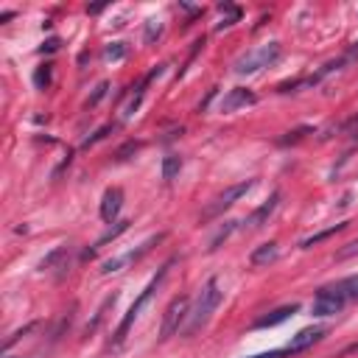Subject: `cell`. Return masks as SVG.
Returning a JSON list of instances; mask_svg holds the SVG:
<instances>
[{
	"label": "cell",
	"mask_w": 358,
	"mask_h": 358,
	"mask_svg": "<svg viewBox=\"0 0 358 358\" xmlns=\"http://www.w3.org/2000/svg\"><path fill=\"white\" fill-rule=\"evenodd\" d=\"M221 297H224V291H221V286H219V280L216 277H210L205 286H202V291H199V297H196V302H194V308H191V313H188V322H185V336H196L208 322H210V316L216 313V308L221 305Z\"/></svg>",
	"instance_id": "1"
},
{
	"label": "cell",
	"mask_w": 358,
	"mask_h": 358,
	"mask_svg": "<svg viewBox=\"0 0 358 358\" xmlns=\"http://www.w3.org/2000/svg\"><path fill=\"white\" fill-rule=\"evenodd\" d=\"M168 269H171V260H168V263H165V266H162V269H159V272H157V274H154V277L148 280V286H146V288L140 291V297H137V299L132 302V308L126 311V316H123V322H120V325H118V330H115V341H112L115 347H120V344H123V338H126V333H129V327L134 325V319L140 316V311H143V305H146V302L151 299V294H154V291L159 288V283L165 280V274H168Z\"/></svg>",
	"instance_id": "2"
},
{
	"label": "cell",
	"mask_w": 358,
	"mask_h": 358,
	"mask_svg": "<svg viewBox=\"0 0 358 358\" xmlns=\"http://www.w3.org/2000/svg\"><path fill=\"white\" fill-rule=\"evenodd\" d=\"M280 54H283V51H280L277 42H266V45L249 51L247 56H241V59L235 62V73H238V76H252V73H258V70L274 65V62L280 59Z\"/></svg>",
	"instance_id": "3"
},
{
	"label": "cell",
	"mask_w": 358,
	"mask_h": 358,
	"mask_svg": "<svg viewBox=\"0 0 358 358\" xmlns=\"http://www.w3.org/2000/svg\"><path fill=\"white\" fill-rule=\"evenodd\" d=\"M347 305V297L338 291V286L333 283V286H325V288H319L316 291V297H313V316H336V313H341V308Z\"/></svg>",
	"instance_id": "4"
},
{
	"label": "cell",
	"mask_w": 358,
	"mask_h": 358,
	"mask_svg": "<svg viewBox=\"0 0 358 358\" xmlns=\"http://www.w3.org/2000/svg\"><path fill=\"white\" fill-rule=\"evenodd\" d=\"M188 313H191V305H188V299L185 297H176L168 308H165V313H162V327H159V338L165 341V338H171L179 327H182L185 322H188Z\"/></svg>",
	"instance_id": "5"
},
{
	"label": "cell",
	"mask_w": 358,
	"mask_h": 358,
	"mask_svg": "<svg viewBox=\"0 0 358 358\" xmlns=\"http://www.w3.org/2000/svg\"><path fill=\"white\" fill-rule=\"evenodd\" d=\"M252 188V179H247V182H238V185H233V188H227L221 196H216L213 199V205H208V210L202 213V221H210V219H216V216H221L224 210H230L247 191Z\"/></svg>",
	"instance_id": "6"
},
{
	"label": "cell",
	"mask_w": 358,
	"mask_h": 358,
	"mask_svg": "<svg viewBox=\"0 0 358 358\" xmlns=\"http://www.w3.org/2000/svg\"><path fill=\"white\" fill-rule=\"evenodd\" d=\"M159 241H162V235H154V238H148V241H146V244H143V247H140L137 252L132 249V252H126V255H120V258H112V260H104V263H101V272H104V274H112V272H120L123 266H129V263H134V260H140V258H143V255H146V252H148V249H151L154 244H159Z\"/></svg>",
	"instance_id": "7"
},
{
	"label": "cell",
	"mask_w": 358,
	"mask_h": 358,
	"mask_svg": "<svg viewBox=\"0 0 358 358\" xmlns=\"http://www.w3.org/2000/svg\"><path fill=\"white\" fill-rule=\"evenodd\" d=\"M322 336H325V327H305V330H299L297 336H291V341H288L283 350H286V355L305 352L308 347H313L316 341H322Z\"/></svg>",
	"instance_id": "8"
},
{
	"label": "cell",
	"mask_w": 358,
	"mask_h": 358,
	"mask_svg": "<svg viewBox=\"0 0 358 358\" xmlns=\"http://www.w3.org/2000/svg\"><path fill=\"white\" fill-rule=\"evenodd\" d=\"M120 208H123V191H120V188L104 191V196H101V219H104L107 224H112V221L118 219Z\"/></svg>",
	"instance_id": "9"
},
{
	"label": "cell",
	"mask_w": 358,
	"mask_h": 358,
	"mask_svg": "<svg viewBox=\"0 0 358 358\" xmlns=\"http://www.w3.org/2000/svg\"><path fill=\"white\" fill-rule=\"evenodd\" d=\"M255 101H258V95H255L252 90L235 87V90H230V93L224 95V101H221V112H235V109H241V107H252Z\"/></svg>",
	"instance_id": "10"
},
{
	"label": "cell",
	"mask_w": 358,
	"mask_h": 358,
	"mask_svg": "<svg viewBox=\"0 0 358 358\" xmlns=\"http://www.w3.org/2000/svg\"><path fill=\"white\" fill-rule=\"evenodd\" d=\"M277 205H280V194H272V199L263 202V205L247 219V227H249V230H260L263 224H269V219H272V213L277 210Z\"/></svg>",
	"instance_id": "11"
},
{
	"label": "cell",
	"mask_w": 358,
	"mask_h": 358,
	"mask_svg": "<svg viewBox=\"0 0 358 358\" xmlns=\"http://www.w3.org/2000/svg\"><path fill=\"white\" fill-rule=\"evenodd\" d=\"M280 258V247L274 244V241H269V244H260L252 255H249V263L255 266V269H260V266H269V263H274Z\"/></svg>",
	"instance_id": "12"
},
{
	"label": "cell",
	"mask_w": 358,
	"mask_h": 358,
	"mask_svg": "<svg viewBox=\"0 0 358 358\" xmlns=\"http://www.w3.org/2000/svg\"><path fill=\"white\" fill-rule=\"evenodd\" d=\"M297 311H299V305H286V308H277L272 316H263V319H258V322H255V327H274V325L286 322L288 316H294Z\"/></svg>",
	"instance_id": "13"
},
{
	"label": "cell",
	"mask_w": 358,
	"mask_h": 358,
	"mask_svg": "<svg viewBox=\"0 0 358 358\" xmlns=\"http://www.w3.org/2000/svg\"><path fill=\"white\" fill-rule=\"evenodd\" d=\"M179 168H182V159H179L176 154H168L162 159V179H165V182H171V179L179 173Z\"/></svg>",
	"instance_id": "14"
},
{
	"label": "cell",
	"mask_w": 358,
	"mask_h": 358,
	"mask_svg": "<svg viewBox=\"0 0 358 358\" xmlns=\"http://www.w3.org/2000/svg\"><path fill=\"white\" fill-rule=\"evenodd\" d=\"M336 286H338V291L347 297V302L358 299V277H344V280H338Z\"/></svg>",
	"instance_id": "15"
},
{
	"label": "cell",
	"mask_w": 358,
	"mask_h": 358,
	"mask_svg": "<svg viewBox=\"0 0 358 358\" xmlns=\"http://www.w3.org/2000/svg\"><path fill=\"white\" fill-rule=\"evenodd\" d=\"M126 54H129V48H126L123 42H112V45L104 48V59H107V62H120Z\"/></svg>",
	"instance_id": "16"
},
{
	"label": "cell",
	"mask_w": 358,
	"mask_h": 358,
	"mask_svg": "<svg viewBox=\"0 0 358 358\" xmlns=\"http://www.w3.org/2000/svg\"><path fill=\"white\" fill-rule=\"evenodd\" d=\"M34 84H37V90H45V87L51 84V65H42V68L34 73Z\"/></svg>",
	"instance_id": "17"
},
{
	"label": "cell",
	"mask_w": 358,
	"mask_h": 358,
	"mask_svg": "<svg viewBox=\"0 0 358 358\" xmlns=\"http://www.w3.org/2000/svg\"><path fill=\"white\" fill-rule=\"evenodd\" d=\"M344 224H336V227H330V230H325V233H319V235H313V238H305L302 241V249H308V247H313V244H319V241H325V238H330L333 233H338Z\"/></svg>",
	"instance_id": "18"
},
{
	"label": "cell",
	"mask_w": 358,
	"mask_h": 358,
	"mask_svg": "<svg viewBox=\"0 0 358 358\" xmlns=\"http://www.w3.org/2000/svg\"><path fill=\"white\" fill-rule=\"evenodd\" d=\"M159 34H162V26L154 23V20H148V23H146V42H154Z\"/></svg>",
	"instance_id": "19"
},
{
	"label": "cell",
	"mask_w": 358,
	"mask_h": 358,
	"mask_svg": "<svg viewBox=\"0 0 358 358\" xmlns=\"http://www.w3.org/2000/svg\"><path fill=\"white\" fill-rule=\"evenodd\" d=\"M126 227H129V224H126V221H120V224H118V227H115V230H109V233H107V235H104V238H98V244H95V247H104V244H107V241H112V238H118V235H120V233H123V230H126Z\"/></svg>",
	"instance_id": "20"
},
{
	"label": "cell",
	"mask_w": 358,
	"mask_h": 358,
	"mask_svg": "<svg viewBox=\"0 0 358 358\" xmlns=\"http://www.w3.org/2000/svg\"><path fill=\"white\" fill-rule=\"evenodd\" d=\"M344 134H347V137H352V140H358V115H355V118H350V120L344 123Z\"/></svg>",
	"instance_id": "21"
},
{
	"label": "cell",
	"mask_w": 358,
	"mask_h": 358,
	"mask_svg": "<svg viewBox=\"0 0 358 358\" xmlns=\"http://www.w3.org/2000/svg\"><path fill=\"white\" fill-rule=\"evenodd\" d=\"M109 129H112V126H104V129H98L93 137H87V140H84V146H95L98 140H104V137H107V132H109Z\"/></svg>",
	"instance_id": "22"
},
{
	"label": "cell",
	"mask_w": 358,
	"mask_h": 358,
	"mask_svg": "<svg viewBox=\"0 0 358 358\" xmlns=\"http://www.w3.org/2000/svg\"><path fill=\"white\" fill-rule=\"evenodd\" d=\"M249 358H286V350H272V352H260V355H249Z\"/></svg>",
	"instance_id": "23"
},
{
	"label": "cell",
	"mask_w": 358,
	"mask_h": 358,
	"mask_svg": "<svg viewBox=\"0 0 358 358\" xmlns=\"http://www.w3.org/2000/svg\"><path fill=\"white\" fill-rule=\"evenodd\" d=\"M352 255H358V241H355V244H350L347 249H341V252H338V258H352Z\"/></svg>",
	"instance_id": "24"
},
{
	"label": "cell",
	"mask_w": 358,
	"mask_h": 358,
	"mask_svg": "<svg viewBox=\"0 0 358 358\" xmlns=\"http://www.w3.org/2000/svg\"><path fill=\"white\" fill-rule=\"evenodd\" d=\"M104 93H107V84H98V90H95V95L90 98V104H95V101H98V98H101Z\"/></svg>",
	"instance_id": "25"
},
{
	"label": "cell",
	"mask_w": 358,
	"mask_h": 358,
	"mask_svg": "<svg viewBox=\"0 0 358 358\" xmlns=\"http://www.w3.org/2000/svg\"><path fill=\"white\" fill-rule=\"evenodd\" d=\"M56 48H59V40H48V45L42 51H56Z\"/></svg>",
	"instance_id": "26"
},
{
	"label": "cell",
	"mask_w": 358,
	"mask_h": 358,
	"mask_svg": "<svg viewBox=\"0 0 358 358\" xmlns=\"http://www.w3.org/2000/svg\"><path fill=\"white\" fill-rule=\"evenodd\" d=\"M350 352H358V341H355V344H350V347L344 350V355H350Z\"/></svg>",
	"instance_id": "27"
}]
</instances>
